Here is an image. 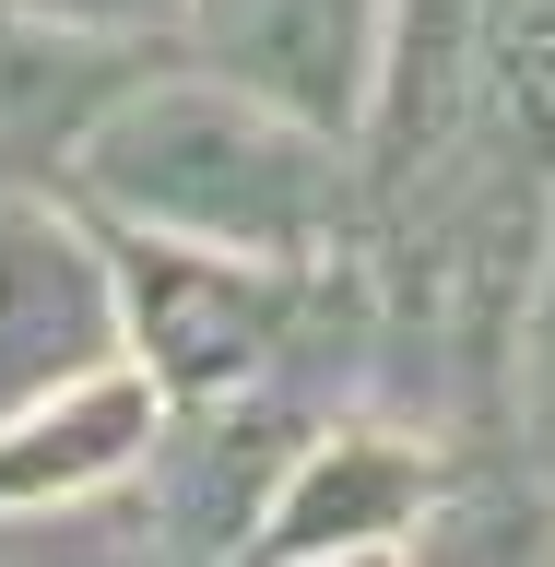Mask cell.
Here are the masks:
<instances>
[{
  "label": "cell",
  "mask_w": 555,
  "mask_h": 567,
  "mask_svg": "<svg viewBox=\"0 0 555 567\" xmlns=\"http://www.w3.org/2000/svg\"><path fill=\"white\" fill-rule=\"evenodd\" d=\"M71 177L106 225L237 248V260H343L354 213H367L354 142L225 71H142L83 131Z\"/></svg>",
  "instance_id": "6da1fadb"
},
{
  "label": "cell",
  "mask_w": 555,
  "mask_h": 567,
  "mask_svg": "<svg viewBox=\"0 0 555 567\" xmlns=\"http://www.w3.org/2000/svg\"><path fill=\"white\" fill-rule=\"evenodd\" d=\"M119 319L142 343L154 402H202V390H248L308 343V308L331 260H237V248H189V237H142L119 225Z\"/></svg>",
  "instance_id": "7a4b0ae2"
},
{
  "label": "cell",
  "mask_w": 555,
  "mask_h": 567,
  "mask_svg": "<svg viewBox=\"0 0 555 567\" xmlns=\"http://www.w3.org/2000/svg\"><path fill=\"white\" fill-rule=\"evenodd\" d=\"M119 354H131V319H119L106 237L48 189H0V414L95 379Z\"/></svg>",
  "instance_id": "3957f363"
},
{
  "label": "cell",
  "mask_w": 555,
  "mask_h": 567,
  "mask_svg": "<svg viewBox=\"0 0 555 567\" xmlns=\"http://www.w3.org/2000/svg\"><path fill=\"white\" fill-rule=\"evenodd\" d=\"M308 450V414L284 402L273 379L248 390H202L189 414H154V437H142V544L154 556H248V532H260V508H273L284 461Z\"/></svg>",
  "instance_id": "277c9868"
},
{
  "label": "cell",
  "mask_w": 555,
  "mask_h": 567,
  "mask_svg": "<svg viewBox=\"0 0 555 567\" xmlns=\"http://www.w3.org/2000/svg\"><path fill=\"white\" fill-rule=\"evenodd\" d=\"M438 473L450 461L425 450V437H402V425H308V450L284 461L273 508H260V532H248V556H414V520L425 496H438Z\"/></svg>",
  "instance_id": "5b68a950"
},
{
  "label": "cell",
  "mask_w": 555,
  "mask_h": 567,
  "mask_svg": "<svg viewBox=\"0 0 555 567\" xmlns=\"http://www.w3.org/2000/svg\"><path fill=\"white\" fill-rule=\"evenodd\" d=\"M177 24H189L202 71H225V83H248V95H273V106L354 142V118L379 95L390 0H189Z\"/></svg>",
  "instance_id": "8992f818"
},
{
  "label": "cell",
  "mask_w": 555,
  "mask_h": 567,
  "mask_svg": "<svg viewBox=\"0 0 555 567\" xmlns=\"http://www.w3.org/2000/svg\"><path fill=\"white\" fill-rule=\"evenodd\" d=\"M142 71H154V35H95V24L0 0V189L60 177L83 154V131L131 95Z\"/></svg>",
  "instance_id": "52a82bcc"
},
{
  "label": "cell",
  "mask_w": 555,
  "mask_h": 567,
  "mask_svg": "<svg viewBox=\"0 0 555 567\" xmlns=\"http://www.w3.org/2000/svg\"><path fill=\"white\" fill-rule=\"evenodd\" d=\"M154 414L166 402H154V379H131V354L48 390V402H24V414H0V508H71V496L131 485Z\"/></svg>",
  "instance_id": "ba28073f"
},
{
  "label": "cell",
  "mask_w": 555,
  "mask_h": 567,
  "mask_svg": "<svg viewBox=\"0 0 555 567\" xmlns=\"http://www.w3.org/2000/svg\"><path fill=\"white\" fill-rule=\"evenodd\" d=\"M508 437H521V473L555 496V213L532 237L521 308H508Z\"/></svg>",
  "instance_id": "9c48e42d"
},
{
  "label": "cell",
  "mask_w": 555,
  "mask_h": 567,
  "mask_svg": "<svg viewBox=\"0 0 555 567\" xmlns=\"http://www.w3.org/2000/svg\"><path fill=\"white\" fill-rule=\"evenodd\" d=\"M24 12H60V24H95V35H166L189 0H24Z\"/></svg>",
  "instance_id": "30bf717a"
}]
</instances>
